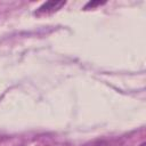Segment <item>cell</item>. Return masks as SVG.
Returning a JSON list of instances; mask_svg holds the SVG:
<instances>
[{
	"instance_id": "obj_1",
	"label": "cell",
	"mask_w": 146,
	"mask_h": 146,
	"mask_svg": "<svg viewBox=\"0 0 146 146\" xmlns=\"http://www.w3.org/2000/svg\"><path fill=\"white\" fill-rule=\"evenodd\" d=\"M65 5V1H47L44 3H42L35 11V15L41 16V15H49L52 14L55 11H57L58 9H60L63 6Z\"/></svg>"
},
{
	"instance_id": "obj_2",
	"label": "cell",
	"mask_w": 146,
	"mask_h": 146,
	"mask_svg": "<svg viewBox=\"0 0 146 146\" xmlns=\"http://www.w3.org/2000/svg\"><path fill=\"white\" fill-rule=\"evenodd\" d=\"M102 3H103V2H100V1H97V2H88V3H87V6H86L84 8H86V9H87L88 7H91V8H94L95 6H98V5H102Z\"/></svg>"
},
{
	"instance_id": "obj_3",
	"label": "cell",
	"mask_w": 146,
	"mask_h": 146,
	"mask_svg": "<svg viewBox=\"0 0 146 146\" xmlns=\"http://www.w3.org/2000/svg\"><path fill=\"white\" fill-rule=\"evenodd\" d=\"M96 146H111V145H110L107 141H100V143H99L98 145H96Z\"/></svg>"
},
{
	"instance_id": "obj_4",
	"label": "cell",
	"mask_w": 146,
	"mask_h": 146,
	"mask_svg": "<svg viewBox=\"0 0 146 146\" xmlns=\"http://www.w3.org/2000/svg\"><path fill=\"white\" fill-rule=\"evenodd\" d=\"M139 146H145V143H141V144H140Z\"/></svg>"
}]
</instances>
